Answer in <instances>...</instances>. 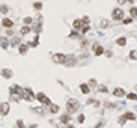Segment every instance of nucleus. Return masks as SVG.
Listing matches in <instances>:
<instances>
[{"label":"nucleus","instance_id":"f257e3e1","mask_svg":"<svg viewBox=\"0 0 137 128\" xmlns=\"http://www.w3.org/2000/svg\"><path fill=\"white\" fill-rule=\"evenodd\" d=\"M66 110H68V113H74V112H77V110H78V101H77V99L69 98L68 103H66Z\"/></svg>","mask_w":137,"mask_h":128},{"label":"nucleus","instance_id":"f03ea898","mask_svg":"<svg viewBox=\"0 0 137 128\" xmlns=\"http://www.w3.org/2000/svg\"><path fill=\"white\" fill-rule=\"evenodd\" d=\"M21 98H24L26 101H33L35 99V95H33V92L30 87H24L23 92H21Z\"/></svg>","mask_w":137,"mask_h":128},{"label":"nucleus","instance_id":"7ed1b4c3","mask_svg":"<svg viewBox=\"0 0 137 128\" xmlns=\"http://www.w3.org/2000/svg\"><path fill=\"white\" fill-rule=\"evenodd\" d=\"M112 20H114V21H124V12H122L120 8H116V9L112 11Z\"/></svg>","mask_w":137,"mask_h":128},{"label":"nucleus","instance_id":"20e7f679","mask_svg":"<svg viewBox=\"0 0 137 128\" xmlns=\"http://www.w3.org/2000/svg\"><path fill=\"white\" fill-rule=\"evenodd\" d=\"M36 98H38V101H39L41 104H45V105H51V104H53L47 97H45V95H44V93H42V92H41V93H38V97H36Z\"/></svg>","mask_w":137,"mask_h":128},{"label":"nucleus","instance_id":"39448f33","mask_svg":"<svg viewBox=\"0 0 137 128\" xmlns=\"http://www.w3.org/2000/svg\"><path fill=\"white\" fill-rule=\"evenodd\" d=\"M53 60L57 62V63H65V62H66V56L62 54V53H57V54L53 56Z\"/></svg>","mask_w":137,"mask_h":128},{"label":"nucleus","instance_id":"423d86ee","mask_svg":"<svg viewBox=\"0 0 137 128\" xmlns=\"http://www.w3.org/2000/svg\"><path fill=\"white\" fill-rule=\"evenodd\" d=\"M9 110H11L9 103H2V104H0V113H2V115H8Z\"/></svg>","mask_w":137,"mask_h":128},{"label":"nucleus","instance_id":"0eeeda50","mask_svg":"<svg viewBox=\"0 0 137 128\" xmlns=\"http://www.w3.org/2000/svg\"><path fill=\"white\" fill-rule=\"evenodd\" d=\"M113 95H114V97H118V98H120V97H125V91H124L122 87H114Z\"/></svg>","mask_w":137,"mask_h":128},{"label":"nucleus","instance_id":"6e6552de","mask_svg":"<svg viewBox=\"0 0 137 128\" xmlns=\"http://www.w3.org/2000/svg\"><path fill=\"white\" fill-rule=\"evenodd\" d=\"M72 27H74L75 30H81V29H83V21H81V20H74Z\"/></svg>","mask_w":137,"mask_h":128},{"label":"nucleus","instance_id":"1a4fd4ad","mask_svg":"<svg viewBox=\"0 0 137 128\" xmlns=\"http://www.w3.org/2000/svg\"><path fill=\"white\" fill-rule=\"evenodd\" d=\"M27 48H29V44H20V45H18L20 54H26V53H27Z\"/></svg>","mask_w":137,"mask_h":128},{"label":"nucleus","instance_id":"9d476101","mask_svg":"<svg viewBox=\"0 0 137 128\" xmlns=\"http://www.w3.org/2000/svg\"><path fill=\"white\" fill-rule=\"evenodd\" d=\"M9 92L11 93H20L21 95V92H23V89L20 87L18 85H14V86H11V89H9Z\"/></svg>","mask_w":137,"mask_h":128},{"label":"nucleus","instance_id":"9b49d317","mask_svg":"<svg viewBox=\"0 0 137 128\" xmlns=\"http://www.w3.org/2000/svg\"><path fill=\"white\" fill-rule=\"evenodd\" d=\"M0 45H2V48H8V47H9V39L6 36L0 38Z\"/></svg>","mask_w":137,"mask_h":128},{"label":"nucleus","instance_id":"f8f14e48","mask_svg":"<svg viewBox=\"0 0 137 128\" xmlns=\"http://www.w3.org/2000/svg\"><path fill=\"white\" fill-rule=\"evenodd\" d=\"M12 24H14V23H12V20H9V18L2 20V26H3V27H12Z\"/></svg>","mask_w":137,"mask_h":128},{"label":"nucleus","instance_id":"ddd939ff","mask_svg":"<svg viewBox=\"0 0 137 128\" xmlns=\"http://www.w3.org/2000/svg\"><path fill=\"white\" fill-rule=\"evenodd\" d=\"M80 91L83 92L84 95H87V93L90 92V89H89V85H84V83H83V85H80Z\"/></svg>","mask_w":137,"mask_h":128},{"label":"nucleus","instance_id":"4468645a","mask_svg":"<svg viewBox=\"0 0 137 128\" xmlns=\"http://www.w3.org/2000/svg\"><path fill=\"white\" fill-rule=\"evenodd\" d=\"M124 116H125L127 119H130V121H136L137 116L134 115V113H131V112H127V113H124Z\"/></svg>","mask_w":137,"mask_h":128},{"label":"nucleus","instance_id":"2eb2a0df","mask_svg":"<svg viewBox=\"0 0 137 128\" xmlns=\"http://www.w3.org/2000/svg\"><path fill=\"white\" fill-rule=\"evenodd\" d=\"M69 121H71V116L68 115V113L62 115V118H60V122H62V124H68Z\"/></svg>","mask_w":137,"mask_h":128},{"label":"nucleus","instance_id":"dca6fc26","mask_svg":"<svg viewBox=\"0 0 137 128\" xmlns=\"http://www.w3.org/2000/svg\"><path fill=\"white\" fill-rule=\"evenodd\" d=\"M94 48H95V56H101L104 53V48H102L101 45H95Z\"/></svg>","mask_w":137,"mask_h":128},{"label":"nucleus","instance_id":"f3484780","mask_svg":"<svg viewBox=\"0 0 137 128\" xmlns=\"http://www.w3.org/2000/svg\"><path fill=\"white\" fill-rule=\"evenodd\" d=\"M2 75H3L5 79H11V77H12V71H11V69H3V71H2Z\"/></svg>","mask_w":137,"mask_h":128},{"label":"nucleus","instance_id":"a211bd4d","mask_svg":"<svg viewBox=\"0 0 137 128\" xmlns=\"http://www.w3.org/2000/svg\"><path fill=\"white\" fill-rule=\"evenodd\" d=\"M116 44H118V45H119V47H124V45H125L127 44V38H118V39H116Z\"/></svg>","mask_w":137,"mask_h":128},{"label":"nucleus","instance_id":"6ab92c4d","mask_svg":"<svg viewBox=\"0 0 137 128\" xmlns=\"http://www.w3.org/2000/svg\"><path fill=\"white\" fill-rule=\"evenodd\" d=\"M30 32H32V27H29V26L21 27V35H27V33H30Z\"/></svg>","mask_w":137,"mask_h":128},{"label":"nucleus","instance_id":"aec40b11","mask_svg":"<svg viewBox=\"0 0 137 128\" xmlns=\"http://www.w3.org/2000/svg\"><path fill=\"white\" fill-rule=\"evenodd\" d=\"M130 15H131L133 18H136V17H137V8L136 6L130 8Z\"/></svg>","mask_w":137,"mask_h":128},{"label":"nucleus","instance_id":"412c9836","mask_svg":"<svg viewBox=\"0 0 137 128\" xmlns=\"http://www.w3.org/2000/svg\"><path fill=\"white\" fill-rule=\"evenodd\" d=\"M50 112H51V113H57V112H59V105L51 104V105H50Z\"/></svg>","mask_w":137,"mask_h":128},{"label":"nucleus","instance_id":"4be33fe9","mask_svg":"<svg viewBox=\"0 0 137 128\" xmlns=\"http://www.w3.org/2000/svg\"><path fill=\"white\" fill-rule=\"evenodd\" d=\"M130 59H131V60H137V51L136 50H133L131 53H130Z\"/></svg>","mask_w":137,"mask_h":128},{"label":"nucleus","instance_id":"5701e85b","mask_svg":"<svg viewBox=\"0 0 137 128\" xmlns=\"http://www.w3.org/2000/svg\"><path fill=\"white\" fill-rule=\"evenodd\" d=\"M32 23H33V18H32V17H26V18H24V24L26 26L32 24Z\"/></svg>","mask_w":137,"mask_h":128},{"label":"nucleus","instance_id":"b1692460","mask_svg":"<svg viewBox=\"0 0 137 128\" xmlns=\"http://www.w3.org/2000/svg\"><path fill=\"white\" fill-rule=\"evenodd\" d=\"M8 11H9V8L6 6V5H2V6H0V12L2 14H6Z\"/></svg>","mask_w":137,"mask_h":128},{"label":"nucleus","instance_id":"393cba45","mask_svg":"<svg viewBox=\"0 0 137 128\" xmlns=\"http://www.w3.org/2000/svg\"><path fill=\"white\" fill-rule=\"evenodd\" d=\"M133 17H128V18H124V21H122V23H124V24H131L133 23Z\"/></svg>","mask_w":137,"mask_h":128},{"label":"nucleus","instance_id":"a878e982","mask_svg":"<svg viewBox=\"0 0 137 128\" xmlns=\"http://www.w3.org/2000/svg\"><path fill=\"white\" fill-rule=\"evenodd\" d=\"M33 6H35V9H36V11H41V9H42V3H41V2H36V3L33 5Z\"/></svg>","mask_w":137,"mask_h":128},{"label":"nucleus","instance_id":"bb28decb","mask_svg":"<svg viewBox=\"0 0 137 128\" xmlns=\"http://www.w3.org/2000/svg\"><path fill=\"white\" fill-rule=\"evenodd\" d=\"M98 91L101 92V93H107V87H106V86H100V87H98Z\"/></svg>","mask_w":137,"mask_h":128},{"label":"nucleus","instance_id":"cd10ccee","mask_svg":"<svg viewBox=\"0 0 137 128\" xmlns=\"http://www.w3.org/2000/svg\"><path fill=\"white\" fill-rule=\"evenodd\" d=\"M128 99H133V101H136V99H137V95H136V93H128Z\"/></svg>","mask_w":137,"mask_h":128},{"label":"nucleus","instance_id":"c85d7f7f","mask_svg":"<svg viewBox=\"0 0 137 128\" xmlns=\"http://www.w3.org/2000/svg\"><path fill=\"white\" fill-rule=\"evenodd\" d=\"M87 104H92V105H98V101H96V99H89V101H87Z\"/></svg>","mask_w":137,"mask_h":128},{"label":"nucleus","instance_id":"c756f323","mask_svg":"<svg viewBox=\"0 0 137 128\" xmlns=\"http://www.w3.org/2000/svg\"><path fill=\"white\" fill-rule=\"evenodd\" d=\"M81 21H83V24H89V18H87V17H83V18H81Z\"/></svg>","mask_w":137,"mask_h":128},{"label":"nucleus","instance_id":"7c9ffc66","mask_svg":"<svg viewBox=\"0 0 137 128\" xmlns=\"http://www.w3.org/2000/svg\"><path fill=\"white\" fill-rule=\"evenodd\" d=\"M87 32H89V26H84L81 29V33H87Z\"/></svg>","mask_w":137,"mask_h":128},{"label":"nucleus","instance_id":"2f4dec72","mask_svg":"<svg viewBox=\"0 0 137 128\" xmlns=\"http://www.w3.org/2000/svg\"><path fill=\"white\" fill-rule=\"evenodd\" d=\"M127 121V118H125V116H124V115H122V118H119V124H120V125H122V124H124V122H125Z\"/></svg>","mask_w":137,"mask_h":128},{"label":"nucleus","instance_id":"473e14b6","mask_svg":"<svg viewBox=\"0 0 137 128\" xmlns=\"http://www.w3.org/2000/svg\"><path fill=\"white\" fill-rule=\"evenodd\" d=\"M78 122H80V124H81V122H84V116H83V115L78 116Z\"/></svg>","mask_w":137,"mask_h":128},{"label":"nucleus","instance_id":"72a5a7b5","mask_svg":"<svg viewBox=\"0 0 137 128\" xmlns=\"http://www.w3.org/2000/svg\"><path fill=\"white\" fill-rule=\"evenodd\" d=\"M89 86H96V81L95 80H89Z\"/></svg>","mask_w":137,"mask_h":128},{"label":"nucleus","instance_id":"f704fd0d","mask_svg":"<svg viewBox=\"0 0 137 128\" xmlns=\"http://www.w3.org/2000/svg\"><path fill=\"white\" fill-rule=\"evenodd\" d=\"M125 2H128V0H118V3H119V5H124Z\"/></svg>","mask_w":137,"mask_h":128},{"label":"nucleus","instance_id":"c9c22d12","mask_svg":"<svg viewBox=\"0 0 137 128\" xmlns=\"http://www.w3.org/2000/svg\"><path fill=\"white\" fill-rule=\"evenodd\" d=\"M68 128H75V127H72V125H68Z\"/></svg>","mask_w":137,"mask_h":128},{"label":"nucleus","instance_id":"e433bc0d","mask_svg":"<svg viewBox=\"0 0 137 128\" xmlns=\"http://www.w3.org/2000/svg\"><path fill=\"white\" fill-rule=\"evenodd\" d=\"M128 2H131V3H133V2H136V0H128Z\"/></svg>","mask_w":137,"mask_h":128},{"label":"nucleus","instance_id":"4c0bfd02","mask_svg":"<svg viewBox=\"0 0 137 128\" xmlns=\"http://www.w3.org/2000/svg\"><path fill=\"white\" fill-rule=\"evenodd\" d=\"M134 89H136V91H137V85H136V86H134Z\"/></svg>","mask_w":137,"mask_h":128}]
</instances>
